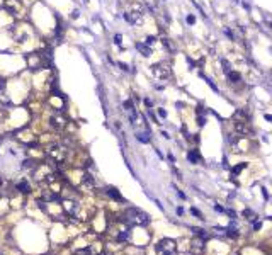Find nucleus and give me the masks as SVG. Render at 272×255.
Segmentation results:
<instances>
[{
  "label": "nucleus",
  "mask_w": 272,
  "mask_h": 255,
  "mask_svg": "<svg viewBox=\"0 0 272 255\" xmlns=\"http://www.w3.org/2000/svg\"><path fill=\"white\" fill-rule=\"evenodd\" d=\"M145 43H146V46H151V44H155V43H157V38H155V36H146Z\"/></svg>",
  "instance_id": "nucleus-10"
},
{
  "label": "nucleus",
  "mask_w": 272,
  "mask_h": 255,
  "mask_svg": "<svg viewBox=\"0 0 272 255\" xmlns=\"http://www.w3.org/2000/svg\"><path fill=\"white\" fill-rule=\"evenodd\" d=\"M197 124H199V126H204V124H206V118L199 116V118H197Z\"/></svg>",
  "instance_id": "nucleus-16"
},
{
  "label": "nucleus",
  "mask_w": 272,
  "mask_h": 255,
  "mask_svg": "<svg viewBox=\"0 0 272 255\" xmlns=\"http://www.w3.org/2000/svg\"><path fill=\"white\" fill-rule=\"evenodd\" d=\"M151 72H153V75L157 76L158 80H167L170 76V68L167 67V65H163V63L155 65V67L151 68Z\"/></svg>",
  "instance_id": "nucleus-3"
},
{
  "label": "nucleus",
  "mask_w": 272,
  "mask_h": 255,
  "mask_svg": "<svg viewBox=\"0 0 272 255\" xmlns=\"http://www.w3.org/2000/svg\"><path fill=\"white\" fill-rule=\"evenodd\" d=\"M49 155L53 156L56 162H63V158H65V150L63 148H60V146H53L51 150H49Z\"/></svg>",
  "instance_id": "nucleus-4"
},
{
  "label": "nucleus",
  "mask_w": 272,
  "mask_h": 255,
  "mask_svg": "<svg viewBox=\"0 0 272 255\" xmlns=\"http://www.w3.org/2000/svg\"><path fill=\"white\" fill-rule=\"evenodd\" d=\"M265 121H272V116L270 114H265Z\"/></svg>",
  "instance_id": "nucleus-23"
},
{
  "label": "nucleus",
  "mask_w": 272,
  "mask_h": 255,
  "mask_svg": "<svg viewBox=\"0 0 272 255\" xmlns=\"http://www.w3.org/2000/svg\"><path fill=\"white\" fill-rule=\"evenodd\" d=\"M119 68H121L122 72H129V67H128V65H126V63H122V61H121V63H119Z\"/></svg>",
  "instance_id": "nucleus-15"
},
{
  "label": "nucleus",
  "mask_w": 272,
  "mask_h": 255,
  "mask_svg": "<svg viewBox=\"0 0 272 255\" xmlns=\"http://www.w3.org/2000/svg\"><path fill=\"white\" fill-rule=\"evenodd\" d=\"M17 189H19L21 192H29V184H27V180H21L19 184H17Z\"/></svg>",
  "instance_id": "nucleus-9"
},
{
  "label": "nucleus",
  "mask_w": 272,
  "mask_h": 255,
  "mask_svg": "<svg viewBox=\"0 0 272 255\" xmlns=\"http://www.w3.org/2000/svg\"><path fill=\"white\" fill-rule=\"evenodd\" d=\"M162 136H163V138H167V140H168V138H170V136H168V133H167V131H162Z\"/></svg>",
  "instance_id": "nucleus-22"
},
{
  "label": "nucleus",
  "mask_w": 272,
  "mask_h": 255,
  "mask_svg": "<svg viewBox=\"0 0 272 255\" xmlns=\"http://www.w3.org/2000/svg\"><path fill=\"white\" fill-rule=\"evenodd\" d=\"M124 107H126V111H133V109H135V104H133V100H126V102H124Z\"/></svg>",
  "instance_id": "nucleus-13"
},
{
  "label": "nucleus",
  "mask_w": 272,
  "mask_h": 255,
  "mask_svg": "<svg viewBox=\"0 0 272 255\" xmlns=\"http://www.w3.org/2000/svg\"><path fill=\"white\" fill-rule=\"evenodd\" d=\"M143 102H145V105H146L148 109H150V107H153V102H151V99H145Z\"/></svg>",
  "instance_id": "nucleus-19"
},
{
  "label": "nucleus",
  "mask_w": 272,
  "mask_h": 255,
  "mask_svg": "<svg viewBox=\"0 0 272 255\" xmlns=\"http://www.w3.org/2000/svg\"><path fill=\"white\" fill-rule=\"evenodd\" d=\"M175 252H177V245H175L173 240L163 238V240L158 242V245H157V253L158 255H175Z\"/></svg>",
  "instance_id": "nucleus-2"
},
{
  "label": "nucleus",
  "mask_w": 272,
  "mask_h": 255,
  "mask_svg": "<svg viewBox=\"0 0 272 255\" xmlns=\"http://www.w3.org/2000/svg\"><path fill=\"white\" fill-rule=\"evenodd\" d=\"M260 226H262V223L259 221V223H255V225H253V230H260Z\"/></svg>",
  "instance_id": "nucleus-21"
},
{
  "label": "nucleus",
  "mask_w": 272,
  "mask_h": 255,
  "mask_svg": "<svg viewBox=\"0 0 272 255\" xmlns=\"http://www.w3.org/2000/svg\"><path fill=\"white\" fill-rule=\"evenodd\" d=\"M199 153H197V150H191L189 153H187V160H189L191 163H197L199 162Z\"/></svg>",
  "instance_id": "nucleus-8"
},
{
  "label": "nucleus",
  "mask_w": 272,
  "mask_h": 255,
  "mask_svg": "<svg viewBox=\"0 0 272 255\" xmlns=\"http://www.w3.org/2000/svg\"><path fill=\"white\" fill-rule=\"evenodd\" d=\"M186 21H187V24H194V22H196V17L191 14V16H187V19H186Z\"/></svg>",
  "instance_id": "nucleus-17"
},
{
  "label": "nucleus",
  "mask_w": 272,
  "mask_h": 255,
  "mask_svg": "<svg viewBox=\"0 0 272 255\" xmlns=\"http://www.w3.org/2000/svg\"><path fill=\"white\" fill-rule=\"evenodd\" d=\"M107 194L111 196L112 199H116V201H119V202H122V201H124V199H122V196H121V194H119V192H118V189H114V187H109V189H107Z\"/></svg>",
  "instance_id": "nucleus-6"
},
{
  "label": "nucleus",
  "mask_w": 272,
  "mask_h": 255,
  "mask_svg": "<svg viewBox=\"0 0 272 255\" xmlns=\"http://www.w3.org/2000/svg\"><path fill=\"white\" fill-rule=\"evenodd\" d=\"M191 213H192V214H196V216H199V218H201V213H199L197 209H191ZM201 220H202V218H201Z\"/></svg>",
  "instance_id": "nucleus-20"
},
{
  "label": "nucleus",
  "mask_w": 272,
  "mask_h": 255,
  "mask_svg": "<svg viewBox=\"0 0 272 255\" xmlns=\"http://www.w3.org/2000/svg\"><path fill=\"white\" fill-rule=\"evenodd\" d=\"M214 209H216V211H219V213H221V211H223V207H221V206H218V204H216V206H214Z\"/></svg>",
  "instance_id": "nucleus-24"
},
{
  "label": "nucleus",
  "mask_w": 272,
  "mask_h": 255,
  "mask_svg": "<svg viewBox=\"0 0 272 255\" xmlns=\"http://www.w3.org/2000/svg\"><path fill=\"white\" fill-rule=\"evenodd\" d=\"M158 116L165 119V118H167V111H165V109H158Z\"/></svg>",
  "instance_id": "nucleus-18"
},
{
  "label": "nucleus",
  "mask_w": 272,
  "mask_h": 255,
  "mask_svg": "<svg viewBox=\"0 0 272 255\" xmlns=\"http://www.w3.org/2000/svg\"><path fill=\"white\" fill-rule=\"evenodd\" d=\"M228 80H230L231 83H238V82H242V75L240 73H237V72H228Z\"/></svg>",
  "instance_id": "nucleus-7"
},
{
  "label": "nucleus",
  "mask_w": 272,
  "mask_h": 255,
  "mask_svg": "<svg viewBox=\"0 0 272 255\" xmlns=\"http://www.w3.org/2000/svg\"><path fill=\"white\" fill-rule=\"evenodd\" d=\"M135 46H136V49H138V51H140V53H141V54H143V56H145V58H148V56H151V49H150V48H148V46H145V44H143V43H136V44H135Z\"/></svg>",
  "instance_id": "nucleus-5"
},
{
  "label": "nucleus",
  "mask_w": 272,
  "mask_h": 255,
  "mask_svg": "<svg viewBox=\"0 0 272 255\" xmlns=\"http://www.w3.org/2000/svg\"><path fill=\"white\" fill-rule=\"evenodd\" d=\"M121 39H122L121 34H116V36H114V43H116L118 46H121Z\"/></svg>",
  "instance_id": "nucleus-14"
},
{
  "label": "nucleus",
  "mask_w": 272,
  "mask_h": 255,
  "mask_svg": "<svg viewBox=\"0 0 272 255\" xmlns=\"http://www.w3.org/2000/svg\"><path fill=\"white\" fill-rule=\"evenodd\" d=\"M124 220L131 225H136V226H145L150 221V216L146 213H143L141 209H136V207H129L128 211L124 213Z\"/></svg>",
  "instance_id": "nucleus-1"
},
{
  "label": "nucleus",
  "mask_w": 272,
  "mask_h": 255,
  "mask_svg": "<svg viewBox=\"0 0 272 255\" xmlns=\"http://www.w3.org/2000/svg\"><path fill=\"white\" fill-rule=\"evenodd\" d=\"M136 138L141 143H150V138H146V134H136Z\"/></svg>",
  "instance_id": "nucleus-12"
},
{
  "label": "nucleus",
  "mask_w": 272,
  "mask_h": 255,
  "mask_svg": "<svg viewBox=\"0 0 272 255\" xmlns=\"http://www.w3.org/2000/svg\"><path fill=\"white\" fill-rule=\"evenodd\" d=\"M242 214H243V216H247V220H250V221H252V220H255V214H253L250 209H245Z\"/></svg>",
  "instance_id": "nucleus-11"
}]
</instances>
